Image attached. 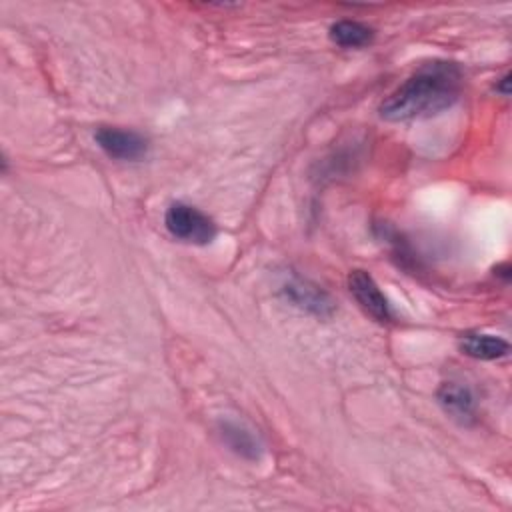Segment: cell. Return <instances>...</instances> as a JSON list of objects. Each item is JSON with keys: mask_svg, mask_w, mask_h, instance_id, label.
Wrapping results in <instances>:
<instances>
[{"mask_svg": "<svg viewBox=\"0 0 512 512\" xmlns=\"http://www.w3.org/2000/svg\"><path fill=\"white\" fill-rule=\"evenodd\" d=\"M462 92V70L454 62L434 60L410 74L380 104V116L388 122L428 118L448 110Z\"/></svg>", "mask_w": 512, "mask_h": 512, "instance_id": "obj_1", "label": "cell"}, {"mask_svg": "<svg viewBox=\"0 0 512 512\" xmlns=\"http://www.w3.org/2000/svg\"><path fill=\"white\" fill-rule=\"evenodd\" d=\"M164 226L174 238L188 244L204 246L216 238L214 220L200 208L186 202H174L168 206L164 214Z\"/></svg>", "mask_w": 512, "mask_h": 512, "instance_id": "obj_2", "label": "cell"}, {"mask_svg": "<svg viewBox=\"0 0 512 512\" xmlns=\"http://www.w3.org/2000/svg\"><path fill=\"white\" fill-rule=\"evenodd\" d=\"M94 140L100 146V150L114 160L136 162L144 158L148 152V138L136 130H126L118 126H100L94 134Z\"/></svg>", "mask_w": 512, "mask_h": 512, "instance_id": "obj_3", "label": "cell"}, {"mask_svg": "<svg viewBox=\"0 0 512 512\" xmlns=\"http://www.w3.org/2000/svg\"><path fill=\"white\" fill-rule=\"evenodd\" d=\"M348 290L354 296V300L360 304V308L370 314L376 322L388 324L394 320L392 306L376 280L366 270H352L348 274Z\"/></svg>", "mask_w": 512, "mask_h": 512, "instance_id": "obj_4", "label": "cell"}, {"mask_svg": "<svg viewBox=\"0 0 512 512\" xmlns=\"http://www.w3.org/2000/svg\"><path fill=\"white\" fill-rule=\"evenodd\" d=\"M282 292L288 302H292L296 308L308 314H314L318 318H330L334 314L332 298L310 280L292 276L288 282H284Z\"/></svg>", "mask_w": 512, "mask_h": 512, "instance_id": "obj_5", "label": "cell"}, {"mask_svg": "<svg viewBox=\"0 0 512 512\" xmlns=\"http://www.w3.org/2000/svg\"><path fill=\"white\" fill-rule=\"evenodd\" d=\"M218 434L222 442L244 460H258L262 454V442L252 428L236 420H222L218 424Z\"/></svg>", "mask_w": 512, "mask_h": 512, "instance_id": "obj_6", "label": "cell"}, {"mask_svg": "<svg viewBox=\"0 0 512 512\" xmlns=\"http://www.w3.org/2000/svg\"><path fill=\"white\" fill-rule=\"evenodd\" d=\"M436 398L440 402V406L454 418L458 420H468L474 416L476 410V398L472 394V390L460 382H444L438 392Z\"/></svg>", "mask_w": 512, "mask_h": 512, "instance_id": "obj_7", "label": "cell"}, {"mask_svg": "<svg viewBox=\"0 0 512 512\" xmlns=\"http://www.w3.org/2000/svg\"><path fill=\"white\" fill-rule=\"evenodd\" d=\"M460 350L476 360H498L510 352V344L494 334L468 332L460 338Z\"/></svg>", "mask_w": 512, "mask_h": 512, "instance_id": "obj_8", "label": "cell"}, {"mask_svg": "<svg viewBox=\"0 0 512 512\" xmlns=\"http://www.w3.org/2000/svg\"><path fill=\"white\" fill-rule=\"evenodd\" d=\"M374 30L358 20H338L330 26V40L342 48H362L370 44Z\"/></svg>", "mask_w": 512, "mask_h": 512, "instance_id": "obj_9", "label": "cell"}, {"mask_svg": "<svg viewBox=\"0 0 512 512\" xmlns=\"http://www.w3.org/2000/svg\"><path fill=\"white\" fill-rule=\"evenodd\" d=\"M508 78H510V76L506 74L504 78H500V82H498V86H496V90H498V92H502L504 96H508V82H510Z\"/></svg>", "mask_w": 512, "mask_h": 512, "instance_id": "obj_10", "label": "cell"}]
</instances>
